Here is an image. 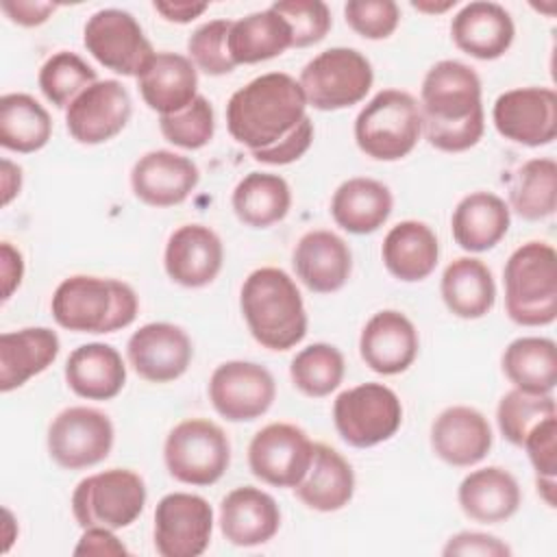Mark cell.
Listing matches in <instances>:
<instances>
[{
	"label": "cell",
	"instance_id": "6da1fadb",
	"mask_svg": "<svg viewBox=\"0 0 557 557\" xmlns=\"http://www.w3.org/2000/svg\"><path fill=\"white\" fill-rule=\"evenodd\" d=\"M422 133L442 152H463L485 131L479 74L455 59L437 61L422 78Z\"/></svg>",
	"mask_w": 557,
	"mask_h": 557
},
{
	"label": "cell",
	"instance_id": "7a4b0ae2",
	"mask_svg": "<svg viewBox=\"0 0 557 557\" xmlns=\"http://www.w3.org/2000/svg\"><path fill=\"white\" fill-rule=\"evenodd\" d=\"M300 83L285 72H268L239 87L226 102V128L250 152L285 139L305 117Z\"/></svg>",
	"mask_w": 557,
	"mask_h": 557
},
{
	"label": "cell",
	"instance_id": "3957f363",
	"mask_svg": "<svg viewBox=\"0 0 557 557\" xmlns=\"http://www.w3.org/2000/svg\"><path fill=\"white\" fill-rule=\"evenodd\" d=\"M239 307L250 335L268 350H289L307 335V311L296 281L281 268H257L242 285Z\"/></svg>",
	"mask_w": 557,
	"mask_h": 557
},
{
	"label": "cell",
	"instance_id": "277c9868",
	"mask_svg": "<svg viewBox=\"0 0 557 557\" xmlns=\"http://www.w3.org/2000/svg\"><path fill=\"white\" fill-rule=\"evenodd\" d=\"M50 311L54 322L67 331L113 333L135 322L139 300L124 281L74 274L57 285Z\"/></svg>",
	"mask_w": 557,
	"mask_h": 557
},
{
	"label": "cell",
	"instance_id": "5b68a950",
	"mask_svg": "<svg viewBox=\"0 0 557 557\" xmlns=\"http://www.w3.org/2000/svg\"><path fill=\"white\" fill-rule=\"evenodd\" d=\"M505 311L520 326H548L557 318V252L548 242L518 246L503 270Z\"/></svg>",
	"mask_w": 557,
	"mask_h": 557
},
{
	"label": "cell",
	"instance_id": "8992f818",
	"mask_svg": "<svg viewBox=\"0 0 557 557\" xmlns=\"http://www.w3.org/2000/svg\"><path fill=\"white\" fill-rule=\"evenodd\" d=\"M420 135V104L403 89H381L355 117V141L374 161H398L407 157Z\"/></svg>",
	"mask_w": 557,
	"mask_h": 557
},
{
	"label": "cell",
	"instance_id": "52a82bcc",
	"mask_svg": "<svg viewBox=\"0 0 557 557\" xmlns=\"http://www.w3.org/2000/svg\"><path fill=\"white\" fill-rule=\"evenodd\" d=\"M146 483L128 468H109L85 476L72 492V516L81 529H126L146 505Z\"/></svg>",
	"mask_w": 557,
	"mask_h": 557
},
{
	"label": "cell",
	"instance_id": "ba28073f",
	"mask_svg": "<svg viewBox=\"0 0 557 557\" xmlns=\"http://www.w3.org/2000/svg\"><path fill=\"white\" fill-rule=\"evenodd\" d=\"M298 83L309 107L318 111H339L368 96L374 83V70L359 50L335 46L305 63Z\"/></svg>",
	"mask_w": 557,
	"mask_h": 557
},
{
	"label": "cell",
	"instance_id": "9c48e42d",
	"mask_svg": "<svg viewBox=\"0 0 557 557\" xmlns=\"http://www.w3.org/2000/svg\"><path fill=\"white\" fill-rule=\"evenodd\" d=\"M163 461L181 483L213 485L224 476L231 463V442L222 426L205 418L178 422L165 437Z\"/></svg>",
	"mask_w": 557,
	"mask_h": 557
},
{
	"label": "cell",
	"instance_id": "30bf717a",
	"mask_svg": "<svg viewBox=\"0 0 557 557\" xmlns=\"http://www.w3.org/2000/svg\"><path fill=\"white\" fill-rule=\"evenodd\" d=\"M333 422L348 446L370 448L396 435L403 422V405L387 385L361 383L335 398Z\"/></svg>",
	"mask_w": 557,
	"mask_h": 557
},
{
	"label": "cell",
	"instance_id": "8fae6325",
	"mask_svg": "<svg viewBox=\"0 0 557 557\" xmlns=\"http://www.w3.org/2000/svg\"><path fill=\"white\" fill-rule=\"evenodd\" d=\"M115 431L107 413L76 405L59 411L48 426V453L65 470H83L104 461L113 448Z\"/></svg>",
	"mask_w": 557,
	"mask_h": 557
},
{
	"label": "cell",
	"instance_id": "7c38bea8",
	"mask_svg": "<svg viewBox=\"0 0 557 557\" xmlns=\"http://www.w3.org/2000/svg\"><path fill=\"white\" fill-rule=\"evenodd\" d=\"M83 44L100 65L122 76H139L154 57L144 28L124 9L96 11L83 28Z\"/></svg>",
	"mask_w": 557,
	"mask_h": 557
},
{
	"label": "cell",
	"instance_id": "4fadbf2b",
	"mask_svg": "<svg viewBox=\"0 0 557 557\" xmlns=\"http://www.w3.org/2000/svg\"><path fill=\"white\" fill-rule=\"evenodd\" d=\"M313 459V442L289 422L265 424L248 444L250 472L274 487H296Z\"/></svg>",
	"mask_w": 557,
	"mask_h": 557
},
{
	"label": "cell",
	"instance_id": "5bb4252c",
	"mask_svg": "<svg viewBox=\"0 0 557 557\" xmlns=\"http://www.w3.org/2000/svg\"><path fill=\"white\" fill-rule=\"evenodd\" d=\"M213 533V509L189 492L165 494L154 507V548L161 557H198Z\"/></svg>",
	"mask_w": 557,
	"mask_h": 557
},
{
	"label": "cell",
	"instance_id": "9a60e30c",
	"mask_svg": "<svg viewBox=\"0 0 557 557\" xmlns=\"http://www.w3.org/2000/svg\"><path fill=\"white\" fill-rule=\"evenodd\" d=\"M276 398V383L268 368L255 361H224L209 379V400L228 422L261 418Z\"/></svg>",
	"mask_w": 557,
	"mask_h": 557
},
{
	"label": "cell",
	"instance_id": "2e32d148",
	"mask_svg": "<svg viewBox=\"0 0 557 557\" xmlns=\"http://www.w3.org/2000/svg\"><path fill=\"white\" fill-rule=\"evenodd\" d=\"M133 113L128 89L115 81L104 78L81 91L65 109V126L74 141L98 146L124 131Z\"/></svg>",
	"mask_w": 557,
	"mask_h": 557
},
{
	"label": "cell",
	"instance_id": "e0dca14e",
	"mask_svg": "<svg viewBox=\"0 0 557 557\" xmlns=\"http://www.w3.org/2000/svg\"><path fill=\"white\" fill-rule=\"evenodd\" d=\"M492 122L505 139L529 148L546 146L557 135V94L550 87H516L500 94Z\"/></svg>",
	"mask_w": 557,
	"mask_h": 557
},
{
	"label": "cell",
	"instance_id": "ac0fdd59",
	"mask_svg": "<svg viewBox=\"0 0 557 557\" xmlns=\"http://www.w3.org/2000/svg\"><path fill=\"white\" fill-rule=\"evenodd\" d=\"M126 357L144 381L170 383L187 372L194 344L187 331L172 322H148L128 337Z\"/></svg>",
	"mask_w": 557,
	"mask_h": 557
},
{
	"label": "cell",
	"instance_id": "d6986e66",
	"mask_svg": "<svg viewBox=\"0 0 557 557\" xmlns=\"http://www.w3.org/2000/svg\"><path fill=\"white\" fill-rule=\"evenodd\" d=\"M198 165L172 150H150L131 170V189L148 207H174L185 202L198 187Z\"/></svg>",
	"mask_w": 557,
	"mask_h": 557
},
{
	"label": "cell",
	"instance_id": "ffe728a7",
	"mask_svg": "<svg viewBox=\"0 0 557 557\" xmlns=\"http://www.w3.org/2000/svg\"><path fill=\"white\" fill-rule=\"evenodd\" d=\"M420 337L413 322L396 311L383 309L374 313L359 335V355L366 366L383 376L405 372L418 357Z\"/></svg>",
	"mask_w": 557,
	"mask_h": 557
},
{
	"label": "cell",
	"instance_id": "44dd1931",
	"mask_svg": "<svg viewBox=\"0 0 557 557\" xmlns=\"http://www.w3.org/2000/svg\"><path fill=\"white\" fill-rule=\"evenodd\" d=\"M224 263V246L218 233L205 224L178 226L163 252L168 276L183 287H205L213 283Z\"/></svg>",
	"mask_w": 557,
	"mask_h": 557
},
{
	"label": "cell",
	"instance_id": "7402d4cb",
	"mask_svg": "<svg viewBox=\"0 0 557 557\" xmlns=\"http://www.w3.org/2000/svg\"><path fill=\"white\" fill-rule=\"evenodd\" d=\"M494 442L487 418L468 405H453L431 424V448L448 466L470 468L490 453Z\"/></svg>",
	"mask_w": 557,
	"mask_h": 557
},
{
	"label": "cell",
	"instance_id": "603a6c76",
	"mask_svg": "<svg viewBox=\"0 0 557 557\" xmlns=\"http://www.w3.org/2000/svg\"><path fill=\"white\" fill-rule=\"evenodd\" d=\"M292 265L307 289L333 294L350 278L352 252L337 233L315 228L298 239L292 252Z\"/></svg>",
	"mask_w": 557,
	"mask_h": 557
},
{
	"label": "cell",
	"instance_id": "cb8c5ba5",
	"mask_svg": "<svg viewBox=\"0 0 557 557\" xmlns=\"http://www.w3.org/2000/svg\"><path fill=\"white\" fill-rule=\"evenodd\" d=\"M281 527V509L276 500L252 485L231 490L220 503V531L242 548L270 542Z\"/></svg>",
	"mask_w": 557,
	"mask_h": 557
},
{
	"label": "cell",
	"instance_id": "d4e9b609",
	"mask_svg": "<svg viewBox=\"0 0 557 557\" xmlns=\"http://www.w3.org/2000/svg\"><path fill=\"white\" fill-rule=\"evenodd\" d=\"M450 37L455 46L481 61H494L503 57L516 37V26L505 7L498 2H468L463 4L453 22Z\"/></svg>",
	"mask_w": 557,
	"mask_h": 557
},
{
	"label": "cell",
	"instance_id": "484cf974",
	"mask_svg": "<svg viewBox=\"0 0 557 557\" xmlns=\"http://www.w3.org/2000/svg\"><path fill=\"white\" fill-rule=\"evenodd\" d=\"M141 100L161 115H172L198 96V70L178 52H154L137 76Z\"/></svg>",
	"mask_w": 557,
	"mask_h": 557
},
{
	"label": "cell",
	"instance_id": "4316f807",
	"mask_svg": "<svg viewBox=\"0 0 557 557\" xmlns=\"http://www.w3.org/2000/svg\"><path fill=\"white\" fill-rule=\"evenodd\" d=\"M457 500L470 520L496 524L509 520L518 511L522 492L509 470L500 466H487L463 476L457 490Z\"/></svg>",
	"mask_w": 557,
	"mask_h": 557
},
{
	"label": "cell",
	"instance_id": "83f0119b",
	"mask_svg": "<svg viewBox=\"0 0 557 557\" xmlns=\"http://www.w3.org/2000/svg\"><path fill=\"white\" fill-rule=\"evenodd\" d=\"M59 335L48 326H26L0 335V392H13L57 359Z\"/></svg>",
	"mask_w": 557,
	"mask_h": 557
},
{
	"label": "cell",
	"instance_id": "f1b7e54d",
	"mask_svg": "<svg viewBox=\"0 0 557 557\" xmlns=\"http://www.w3.org/2000/svg\"><path fill=\"white\" fill-rule=\"evenodd\" d=\"M65 383L81 398L111 400L126 383L124 359L111 344H83L65 361Z\"/></svg>",
	"mask_w": 557,
	"mask_h": 557
},
{
	"label": "cell",
	"instance_id": "f546056e",
	"mask_svg": "<svg viewBox=\"0 0 557 557\" xmlns=\"http://www.w3.org/2000/svg\"><path fill=\"white\" fill-rule=\"evenodd\" d=\"M511 211L494 191H472L463 196L450 218L453 239L468 252L492 250L509 231Z\"/></svg>",
	"mask_w": 557,
	"mask_h": 557
},
{
	"label": "cell",
	"instance_id": "4dcf8cb0",
	"mask_svg": "<svg viewBox=\"0 0 557 557\" xmlns=\"http://www.w3.org/2000/svg\"><path fill=\"white\" fill-rule=\"evenodd\" d=\"M298 500L322 513L344 509L355 494V472L342 453L329 444H313V459L305 479L294 487Z\"/></svg>",
	"mask_w": 557,
	"mask_h": 557
},
{
	"label": "cell",
	"instance_id": "1f68e13d",
	"mask_svg": "<svg viewBox=\"0 0 557 557\" xmlns=\"http://www.w3.org/2000/svg\"><path fill=\"white\" fill-rule=\"evenodd\" d=\"M381 259L387 272L398 281H424L440 259L437 235L420 220H403L383 237Z\"/></svg>",
	"mask_w": 557,
	"mask_h": 557
},
{
	"label": "cell",
	"instance_id": "d6a6232c",
	"mask_svg": "<svg viewBox=\"0 0 557 557\" xmlns=\"http://www.w3.org/2000/svg\"><path fill=\"white\" fill-rule=\"evenodd\" d=\"M394 209L389 187L376 178L355 176L344 181L331 198V215L335 224L352 235H370L379 231Z\"/></svg>",
	"mask_w": 557,
	"mask_h": 557
},
{
	"label": "cell",
	"instance_id": "836d02e7",
	"mask_svg": "<svg viewBox=\"0 0 557 557\" xmlns=\"http://www.w3.org/2000/svg\"><path fill=\"white\" fill-rule=\"evenodd\" d=\"M440 294L453 315L479 320L487 315L496 302V283L492 270L481 259L459 257L444 268Z\"/></svg>",
	"mask_w": 557,
	"mask_h": 557
},
{
	"label": "cell",
	"instance_id": "e575fe53",
	"mask_svg": "<svg viewBox=\"0 0 557 557\" xmlns=\"http://www.w3.org/2000/svg\"><path fill=\"white\" fill-rule=\"evenodd\" d=\"M287 48H292V28L270 7L231 24L228 54L235 65L261 63L283 54Z\"/></svg>",
	"mask_w": 557,
	"mask_h": 557
},
{
	"label": "cell",
	"instance_id": "d590c367",
	"mask_svg": "<svg viewBox=\"0 0 557 557\" xmlns=\"http://www.w3.org/2000/svg\"><path fill=\"white\" fill-rule=\"evenodd\" d=\"M231 205L246 226L268 228L289 213L292 189L278 174L250 172L235 185Z\"/></svg>",
	"mask_w": 557,
	"mask_h": 557
},
{
	"label": "cell",
	"instance_id": "8d00e7d4",
	"mask_svg": "<svg viewBox=\"0 0 557 557\" xmlns=\"http://www.w3.org/2000/svg\"><path fill=\"white\" fill-rule=\"evenodd\" d=\"M500 363L516 389L553 394L557 385V346L548 337L527 335L513 339L505 348Z\"/></svg>",
	"mask_w": 557,
	"mask_h": 557
},
{
	"label": "cell",
	"instance_id": "74e56055",
	"mask_svg": "<svg viewBox=\"0 0 557 557\" xmlns=\"http://www.w3.org/2000/svg\"><path fill=\"white\" fill-rule=\"evenodd\" d=\"M52 137L50 113L30 94L0 98V146L11 152H37Z\"/></svg>",
	"mask_w": 557,
	"mask_h": 557
},
{
	"label": "cell",
	"instance_id": "f35d334b",
	"mask_svg": "<svg viewBox=\"0 0 557 557\" xmlns=\"http://www.w3.org/2000/svg\"><path fill=\"white\" fill-rule=\"evenodd\" d=\"M509 211L537 222L557 209V163L548 157L524 161L509 181Z\"/></svg>",
	"mask_w": 557,
	"mask_h": 557
},
{
	"label": "cell",
	"instance_id": "ab89813d",
	"mask_svg": "<svg viewBox=\"0 0 557 557\" xmlns=\"http://www.w3.org/2000/svg\"><path fill=\"white\" fill-rule=\"evenodd\" d=\"M344 355L333 344H311L296 352L289 366L294 387L309 398H324L335 392L344 379Z\"/></svg>",
	"mask_w": 557,
	"mask_h": 557
},
{
	"label": "cell",
	"instance_id": "60d3db41",
	"mask_svg": "<svg viewBox=\"0 0 557 557\" xmlns=\"http://www.w3.org/2000/svg\"><path fill=\"white\" fill-rule=\"evenodd\" d=\"M96 81V70L83 57L70 50H59L48 57L37 76L41 94L57 109H67L72 100Z\"/></svg>",
	"mask_w": 557,
	"mask_h": 557
},
{
	"label": "cell",
	"instance_id": "b9f144b4",
	"mask_svg": "<svg viewBox=\"0 0 557 557\" xmlns=\"http://www.w3.org/2000/svg\"><path fill=\"white\" fill-rule=\"evenodd\" d=\"M548 416H557L553 394H529L516 387L509 389L496 407L498 429L503 437L513 446H522L531 429Z\"/></svg>",
	"mask_w": 557,
	"mask_h": 557
},
{
	"label": "cell",
	"instance_id": "7bdbcfd3",
	"mask_svg": "<svg viewBox=\"0 0 557 557\" xmlns=\"http://www.w3.org/2000/svg\"><path fill=\"white\" fill-rule=\"evenodd\" d=\"M159 128L170 144L183 150H198L213 139L215 113L211 102L198 94L194 102L187 104L185 109L172 115H161Z\"/></svg>",
	"mask_w": 557,
	"mask_h": 557
},
{
	"label": "cell",
	"instance_id": "ee69618b",
	"mask_svg": "<svg viewBox=\"0 0 557 557\" xmlns=\"http://www.w3.org/2000/svg\"><path fill=\"white\" fill-rule=\"evenodd\" d=\"M231 20H211L200 24L187 39V52L196 70L209 76H222L233 72L237 65L228 54V30Z\"/></svg>",
	"mask_w": 557,
	"mask_h": 557
},
{
	"label": "cell",
	"instance_id": "f6af8a7d",
	"mask_svg": "<svg viewBox=\"0 0 557 557\" xmlns=\"http://www.w3.org/2000/svg\"><path fill=\"white\" fill-rule=\"evenodd\" d=\"M274 9L292 28V48H307L320 44L331 30L333 17L322 0H281Z\"/></svg>",
	"mask_w": 557,
	"mask_h": 557
},
{
	"label": "cell",
	"instance_id": "bcb514c9",
	"mask_svg": "<svg viewBox=\"0 0 557 557\" xmlns=\"http://www.w3.org/2000/svg\"><path fill=\"white\" fill-rule=\"evenodd\" d=\"M344 17L357 35L387 39L400 22V9L394 0H350L344 4Z\"/></svg>",
	"mask_w": 557,
	"mask_h": 557
},
{
	"label": "cell",
	"instance_id": "7dc6e473",
	"mask_svg": "<svg viewBox=\"0 0 557 557\" xmlns=\"http://www.w3.org/2000/svg\"><path fill=\"white\" fill-rule=\"evenodd\" d=\"M522 448L537 476H557V416L544 418L524 437Z\"/></svg>",
	"mask_w": 557,
	"mask_h": 557
},
{
	"label": "cell",
	"instance_id": "c3c4849f",
	"mask_svg": "<svg viewBox=\"0 0 557 557\" xmlns=\"http://www.w3.org/2000/svg\"><path fill=\"white\" fill-rule=\"evenodd\" d=\"M311 141H313V122L307 115L285 139H281L270 148L255 150L250 154L255 157V161L265 165H287L298 161L311 148Z\"/></svg>",
	"mask_w": 557,
	"mask_h": 557
},
{
	"label": "cell",
	"instance_id": "681fc988",
	"mask_svg": "<svg viewBox=\"0 0 557 557\" xmlns=\"http://www.w3.org/2000/svg\"><path fill=\"white\" fill-rule=\"evenodd\" d=\"M446 557L450 555H479V557H507L511 555V548L498 540L496 535L481 533V531H461L453 535L446 546L442 548Z\"/></svg>",
	"mask_w": 557,
	"mask_h": 557
},
{
	"label": "cell",
	"instance_id": "f907efd6",
	"mask_svg": "<svg viewBox=\"0 0 557 557\" xmlns=\"http://www.w3.org/2000/svg\"><path fill=\"white\" fill-rule=\"evenodd\" d=\"M128 548L115 537L113 529L87 527L74 548V555H126Z\"/></svg>",
	"mask_w": 557,
	"mask_h": 557
},
{
	"label": "cell",
	"instance_id": "816d5d0a",
	"mask_svg": "<svg viewBox=\"0 0 557 557\" xmlns=\"http://www.w3.org/2000/svg\"><path fill=\"white\" fill-rule=\"evenodd\" d=\"M0 9L7 17L20 26H39L59 9L52 2H33V0H4Z\"/></svg>",
	"mask_w": 557,
	"mask_h": 557
},
{
	"label": "cell",
	"instance_id": "f5cc1de1",
	"mask_svg": "<svg viewBox=\"0 0 557 557\" xmlns=\"http://www.w3.org/2000/svg\"><path fill=\"white\" fill-rule=\"evenodd\" d=\"M0 278L2 300H9L24 278V257L11 242L0 244Z\"/></svg>",
	"mask_w": 557,
	"mask_h": 557
},
{
	"label": "cell",
	"instance_id": "db71d44e",
	"mask_svg": "<svg viewBox=\"0 0 557 557\" xmlns=\"http://www.w3.org/2000/svg\"><path fill=\"white\" fill-rule=\"evenodd\" d=\"M152 9L168 22L187 24L198 15H202L209 9V4L207 2H154Z\"/></svg>",
	"mask_w": 557,
	"mask_h": 557
},
{
	"label": "cell",
	"instance_id": "11a10c76",
	"mask_svg": "<svg viewBox=\"0 0 557 557\" xmlns=\"http://www.w3.org/2000/svg\"><path fill=\"white\" fill-rule=\"evenodd\" d=\"M0 185H2V205L7 207L22 189V168L9 159H2Z\"/></svg>",
	"mask_w": 557,
	"mask_h": 557
},
{
	"label": "cell",
	"instance_id": "9f6ffc18",
	"mask_svg": "<svg viewBox=\"0 0 557 557\" xmlns=\"http://www.w3.org/2000/svg\"><path fill=\"white\" fill-rule=\"evenodd\" d=\"M535 485H537V492L542 494V498L546 500L548 507H555V485L557 481L555 479H548V476H535Z\"/></svg>",
	"mask_w": 557,
	"mask_h": 557
},
{
	"label": "cell",
	"instance_id": "6f0895ef",
	"mask_svg": "<svg viewBox=\"0 0 557 557\" xmlns=\"http://www.w3.org/2000/svg\"><path fill=\"white\" fill-rule=\"evenodd\" d=\"M457 2L455 0H446V2H429V0H422V2H411V7L416 11H422V13H444L448 9H453Z\"/></svg>",
	"mask_w": 557,
	"mask_h": 557
}]
</instances>
